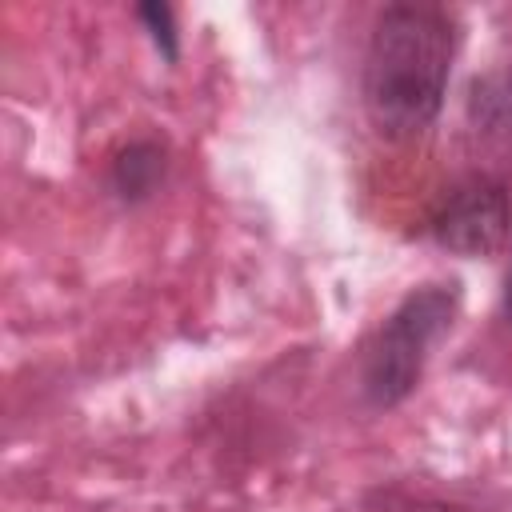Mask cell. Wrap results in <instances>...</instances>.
Instances as JSON below:
<instances>
[{"mask_svg": "<svg viewBox=\"0 0 512 512\" xmlns=\"http://www.w3.org/2000/svg\"><path fill=\"white\" fill-rule=\"evenodd\" d=\"M456 32L432 4H392L380 12L364 56V108L380 136H420L448 88Z\"/></svg>", "mask_w": 512, "mask_h": 512, "instance_id": "cell-1", "label": "cell"}, {"mask_svg": "<svg viewBox=\"0 0 512 512\" xmlns=\"http://www.w3.org/2000/svg\"><path fill=\"white\" fill-rule=\"evenodd\" d=\"M456 300H460L456 284H424L408 292L404 304L380 324V332L364 348V368H360V384L372 404L388 408L416 388L428 348L452 324Z\"/></svg>", "mask_w": 512, "mask_h": 512, "instance_id": "cell-2", "label": "cell"}, {"mask_svg": "<svg viewBox=\"0 0 512 512\" xmlns=\"http://www.w3.org/2000/svg\"><path fill=\"white\" fill-rule=\"evenodd\" d=\"M432 240L460 256H492L512 232V204L508 192L492 180H464L456 184L428 220Z\"/></svg>", "mask_w": 512, "mask_h": 512, "instance_id": "cell-3", "label": "cell"}, {"mask_svg": "<svg viewBox=\"0 0 512 512\" xmlns=\"http://www.w3.org/2000/svg\"><path fill=\"white\" fill-rule=\"evenodd\" d=\"M140 20H148L156 48H164V56H168V60H176V32H172V12H168L164 4H144V8H140Z\"/></svg>", "mask_w": 512, "mask_h": 512, "instance_id": "cell-4", "label": "cell"}, {"mask_svg": "<svg viewBox=\"0 0 512 512\" xmlns=\"http://www.w3.org/2000/svg\"><path fill=\"white\" fill-rule=\"evenodd\" d=\"M504 312L512 316V268H508V280H504Z\"/></svg>", "mask_w": 512, "mask_h": 512, "instance_id": "cell-5", "label": "cell"}]
</instances>
